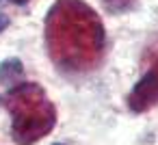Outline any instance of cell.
Segmentation results:
<instances>
[{"mask_svg":"<svg viewBox=\"0 0 158 145\" xmlns=\"http://www.w3.org/2000/svg\"><path fill=\"white\" fill-rule=\"evenodd\" d=\"M46 50L63 72L95 69L106 50V31L100 15L82 0H56L46 15Z\"/></svg>","mask_w":158,"mask_h":145,"instance_id":"1","label":"cell"},{"mask_svg":"<svg viewBox=\"0 0 158 145\" xmlns=\"http://www.w3.org/2000/svg\"><path fill=\"white\" fill-rule=\"evenodd\" d=\"M2 104L11 115V139L18 145H33L41 141L56 123V108L37 82L13 85Z\"/></svg>","mask_w":158,"mask_h":145,"instance_id":"2","label":"cell"},{"mask_svg":"<svg viewBox=\"0 0 158 145\" xmlns=\"http://www.w3.org/2000/svg\"><path fill=\"white\" fill-rule=\"evenodd\" d=\"M145 74L128 95V106L134 113H145L158 104V44L145 54Z\"/></svg>","mask_w":158,"mask_h":145,"instance_id":"3","label":"cell"},{"mask_svg":"<svg viewBox=\"0 0 158 145\" xmlns=\"http://www.w3.org/2000/svg\"><path fill=\"white\" fill-rule=\"evenodd\" d=\"M22 63L18 59H9L0 65V82L2 85H18L22 78Z\"/></svg>","mask_w":158,"mask_h":145,"instance_id":"4","label":"cell"},{"mask_svg":"<svg viewBox=\"0 0 158 145\" xmlns=\"http://www.w3.org/2000/svg\"><path fill=\"white\" fill-rule=\"evenodd\" d=\"M102 2L110 13H126V11L134 9L136 0H102Z\"/></svg>","mask_w":158,"mask_h":145,"instance_id":"5","label":"cell"},{"mask_svg":"<svg viewBox=\"0 0 158 145\" xmlns=\"http://www.w3.org/2000/svg\"><path fill=\"white\" fill-rule=\"evenodd\" d=\"M9 24H11V22H9V18H7L5 13H0V33H2V31H5Z\"/></svg>","mask_w":158,"mask_h":145,"instance_id":"6","label":"cell"},{"mask_svg":"<svg viewBox=\"0 0 158 145\" xmlns=\"http://www.w3.org/2000/svg\"><path fill=\"white\" fill-rule=\"evenodd\" d=\"M9 2H13V5H26L28 0H9Z\"/></svg>","mask_w":158,"mask_h":145,"instance_id":"7","label":"cell"}]
</instances>
